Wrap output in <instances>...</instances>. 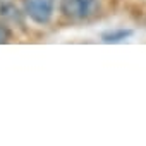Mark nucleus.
Wrapping results in <instances>:
<instances>
[{
  "mask_svg": "<svg viewBox=\"0 0 146 146\" xmlns=\"http://www.w3.org/2000/svg\"><path fill=\"white\" fill-rule=\"evenodd\" d=\"M100 9V0H60V11L65 17L83 21L95 16Z\"/></svg>",
  "mask_w": 146,
  "mask_h": 146,
  "instance_id": "f257e3e1",
  "label": "nucleus"
},
{
  "mask_svg": "<svg viewBox=\"0 0 146 146\" xmlns=\"http://www.w3.org/2000/svg\"><path fill=\"white\" fill-rule=\"evenodd\" d=\"M55 9V0H24V11L36 24L50 23Z\"/></svg>",
  "mask_w": 146,
  "mask_h": 146,
  "instance_id": "f03ea898",
  "label": "nucleus"
},
{
  "mask_svg": "<svg viewBox=\"0 0 146 146\" xmlns=\"http://www.w3.org/2000/svg\"><path fill=\"white\" fill-rule=\"evenodd\" d=\"M129 36H132V31H131V29H113V31L103 33L102 40H103L105 43H122V41H125Z\"/></svg>",
  "mask_w": 146,
  "mask_h": 146,
  "instance_id": "7ed1b4c3",
  "label": "nucleus"
},
{
  "mask_svg": "<svg viewBox=\"0 0 146 146\" xmlns=\"http://www.w3.org/2000/svg\"><path fill=\"white\" fill-rule=\"evenodd\" d=\"M9 38H11V31H9V28H7L5 24L0 23V45H2V43H7Z\"/></svg>",
  "mask_w": 146,
  "mask_h": 146,
  "instance_id": "20e7f679",
  "label": "nucleus"
}]
</instances>
